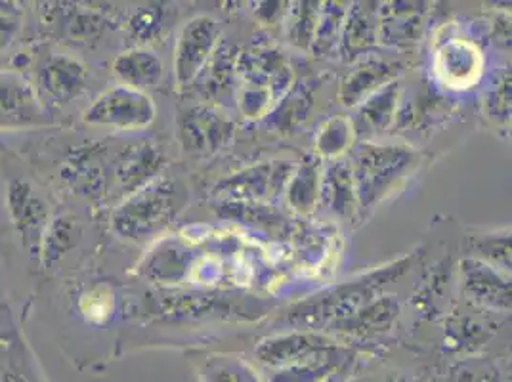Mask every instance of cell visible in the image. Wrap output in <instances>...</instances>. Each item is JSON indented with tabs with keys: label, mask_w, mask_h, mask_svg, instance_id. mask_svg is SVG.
Masks as SVG:
<instances>
[{
	"label": "cell",
	"mask_w": 512,
	"mask_h": 382,
	"mask_svg": "<svg viewBox=\"0 0 512 382\" xmlns=\"http://www.w3.org/2000/svg\"><path fill=\"white\" fill-rule=\"evenodd\" d=\"M419 163L415 149L407 146L362 144L356 149L352 174L356 182L358 205L371 209L384 199Z\"/></svg>",
	"instance_id": "7a4b0ae2"
},
{
	"label": "cell",
	"mask_w": 512,
	"mask_h": 382,
	"mask_svg": "<svg viewBox=\"0 0 512 382\" xmlns=\"http://www.w3.org/2000/svg\"><path fill=\"white\" fill-rule=\"evenodd\" d=\"M320 199L327 211L352 218L358 213V193L352 174V165L346 159H337L321 172Z\"/></svg>",
	"instance_id": "4fadbf2b"
},
{
	"label": "cell",
	"mask_w": 512,
	"mask_h": 382,
	"mask_svg": "<svg viewBox=\"0 0 512 382\" xmlns=\"http://www.w3.org/2000/svg\"><path fill=\"white\" fill-rule=\"evenodd\" d=\"M295 169L287 163H258L222 180L214 191L234 201H262L281 190Z\"/></svg>",
	"instance_id": "ba28073f"
},
{
	"label": "cell",
	"mask_w": 512,
	"mask_h": 382,
	"mask_svg": "<svg viewBox=\"0 0 512 382\" xmlns=\"http://www.w3.org/2000/svg\"><path fill=\"white\" fill-rule=\"evenodd\" d=\"M90 71L79 58L67 52H48L35 67L31 85L46 113L75 102L88 86Z\"/></svg>",
	"instance_id": "277c9868"
},
{
	"label": "cell",
	"mask_w": 512,
	"mask_h": 382,
	"mask_svg": "<svg viewBox=\"0 0 512 382\" xmlns=\"http://www.w3.org/2000/svg\"><path fill=\"white\" fill-rule=\"evenodd\" d=\"M220 25L211 16H197L188 23L174 50V77L180 88L193 85L218 48Z\"/></svg>",
	"instance_id": "52a82bcc"
},
{
	"label": "cell",
	"mask_w": 512,
	"mask_h": 382,
	"mask_svg": "<svg viewBox=\"0 0 512 382\" xmlns=\"http://www.w3.org/2000/svg\"><path fill=\"white\" fill-rule=\"evenodd\" d=\"M184 148L199 155H211L234 138V123L211 107H193L180 119Z\"/></svg>",
	"instance_id": "9c48e42d"
},
{
	"label": "cell",
	"mask_w": 512,
	"mask_h": 382,
	"mask_svg": "<svg viewBox=\"0 0 512 382\" xmlns=\"http://www.w3.org/2000/svg\"><path fill=\"white\" fill-rule=\"evenodd\" d=\"M316 6H318L316 2H299L289 12V20H287L289 41L304 50L312 46L314 35H316V27L320 20V8Z\"/></svg>",
	"instance_id": "d4e9b609"
},
{
	"label": "cell",
	"mask_w": 512,
	"mask_h": 382,
	"mask_svg": "<svg viewBox=\"0 0 512 382\" xmlns=\"http://www.w3.org/2000/svg\"><path fill=\"white\" fill-rule=\"evenodd\" d=\"M398 8H390L388 12L392 14L388 20L381 22V27L388 35V41H406L413 39L417 35V27H421V4H411V8H406V4H396Z\"/></svg>",
	"instance_id": "4316f807"
},
{
	"label": "cell",
	"mask_w": 512,
	"mask_h": 382,
	"mask_svg": "<svg viewBox=\"0 0 512 382\" xmlns=\"http://www.w3.org/2000/svg\"><path fill=\"white\" fill-rule=\"evenodd\" d=\"M167 29V14L161 6L140 8L128 20V37L136 41L138 48L155 41Z\"/></svg>",
	"instance_id": "cb8c5ba5"
},
{
	"label": "cell",
	"mask_w": 512,
	"mask_h": 382,
	"mask_svg": "<svg viewBox=\"0 0 512 382\" xmlns=\"http://www.w3.org/2000/svg\"><path fill=\"white\" fill-rule=\"evenodd\" d=\"M113 75L119 85L130 86L146 92L151 86H157L163 77V64L155 52L144 48H128L113 60Z\"/></svg>",
	"instance_id": "2e32d148"
},
{
	"label": "cell",
	"mask_w": 512,
	"mask_h": 382,
	"mask_svg": "<svg viewBox=\"0 0 512 382\" xmlns=\"http://www.w3.org/2000/svg\"><path fill=\"white\" fill-rule=\"evenodd\" d=\"M342 352L339 346L325 350L310 360L279 369L272 375V382H323L337 369H341Z\"/></svg>",
	"instance_id": "44dd1931"
},
{
	"label": "cell",
	"mask_w": 512,
	"mask_h": 382,
	"mask_svg": "<svg viewBox=\"0 0 512 382\" xmlns=\"http://www.w3.org/2000/svg\"><path fill=\"white\" fill-rule=\"evenodd\" d=\"M79 310L83 318L94 325H102L111 318L113 312V295L106 287H92L79 298Z\"/></svg>",
	"instance_id": "83f0119b"
},
{
	"label": "cell",
	"mask_w": 512,
	"mask_h": 382,
	"mask_svg": "<svg viewBox=\"0 0 512 382\" xmlns=\"http://www.w3.org/2000/svg\"><path fill=\"white\" fill-rule=\"evenodd\" d=\"M157 107L150 94L125 85L104 90L83 113V123L111 130H142L155 121Z\"/></svg>",
	"instance_id": "3957f363"
},
{
	"label": "cell",
	"mask_w": 512,
	"mask_h": 382,
	"mask_svg": "<svg viewBox=\"0 0 512 382\" xmlns=\"http://www.w3.org/2000/svg\"><path fill=\"white\" fill-rule=\"evenodd\" d=\"M6 211L22 235L23 247L39 255L46 226L52 218L43 191L25 178V174H12L6 180Z\"/></svg>",
	"instance_id": "5b68a950"
},
{
	"label": "cell",
	"mask_w": 512,
	"mask_h": 382,
	"mask_svg": "<svg viewBox=\"0 0 512 382\" xmlns=\"http://www.w3.org/2000/svg\"><path fill=\"white\" fill-rule=\"evenodd\" d=\"M398 65L381 60H369L354 69L339 88V100L344 106H360L371 94L394 81Z\"/></svg>",
	"instance_id": "e0dca14e"
},
{
	"label": "cell",
	"mask_w": 512,
	"mask_h": 382,
	"mask_svg": "<svg viewBox=\"0 0 512 382\" xmlns=\"http://www.w3.org/2000/svg\"><path fill=\"white\" fill-rule=\"evenodd\" d=\"M478 251L486 256L491 264H499L503 270H511V237L509 235L495 237V243H493V235H480Z\"/></svg>",
	"instance_id": "1f68e13d"
},
{
	"label": "cell",
	"mask_w": 512,
	"mask_h": 382,
	"mask_svg": "<svg viewBox=\"0 0 512 382\" xmlns=\"http://www.w3.org/2000/svg\"><path fill=\"white\" fill-rule=\"evenodd\" d=\"M396 312H398V304L392 298H383L369 304L365 310H360L358 316L342 319V325L348 327L344 331L373 335V333L384 331L392 323V319L396 318Z\"/></svg>",
	"instance_id": "603a6c76"
},
{
	"label": "cell",
	"mask_w": 512,
	"mask_h": 382,
	"mask_svg": "<svg viewBox=\"0 0 512 382\" xmlns=\"http://www.w3.org/2000/svg\"><path fill=\"white\" fill-rule=\"evenodd\" d=\"M335 346L337 344L333 340L325 339L318 333L297 331V333H289L283 337L260 342L256 348V358L260 360V363L279 371V369L310 360Z\"/></svg>",
	"instance_id": "8fae6325"
},
{
	"label": "cell",
	"mask_w": 512,
	"mask_h": 382,
	"mask_svg": "<svg viewBox=\"0 0 512 382\" xmlns=\"http://www.w3.org/2000/svg\"><path fill=\"white\" fill-rule=\"evenodd\" d=\"M52 125L31 79L16 69H0V132L35 130Z\"/></svg>",
	"instance_id": "8992f818"
},
{
	"label": "cell",
	"mask_w": 512,
	"mask_h": 382,
	"mask_svg": "<svg viewBox=\"0 0 512 382\" xmlns=\"http://www.w3.org/2000/svg\"><path fill=\"white\" fill-rule=\"evenodd\" d=\"M488 107L490 117L495 119H507L511 113V75L505 73L503 79L499 81V85L491 88L488 100L484 102Z\"/></svg>",
	"instance_id": "d6a6232c"
},
{
	"label": "cell",
	"mask_w": 512,
	"mask_h": 382,
	"mask_svg": "<svg viewBox=\"0 0 512 382\" xmlns=\"http://www.w3.org/2000/svg\"><path fill=\"white\" fill-rule=\"evenodd\" d=\"M161 165L163 157L159 151L151 148L150 144H138L125 151V155L117 161L111 188L119 191L123 199H127L128 195L142 190L144 186L153 182Z\"/></svg>",
	"instance_id": "7c38bea8"
},
{
	"label": "cell",
	"mask_w": 512,
	"mask_h": 382,
	"mask_svg": "<svg viewBox=\"0 0 512 382\" xmlns=\"http://www.w3.org/2000/svg\"><path fill=\"white\" fill-rule=\"evenodd\" d=\"M83 228L79 226V220L71 214H58L50 218L46 232H44L43 243H41V260L44 268L54 266L67 255L79 241H81Z\"/></svg>",
	"instance_id": "ac0fdd59"
},
{
	"label": "cell",
	"mask_w": 512,
	"mask_h": 382,
	"mask_svg": "<svg viewBox=\"0 0 512 382\" xmlns=\"http://www.w3.org/2000/svg\"><path fill=\"white\" fill-rule=\"evenodd\" d=\"M321 172L320 157H306L293 172L287 186V199L299 213H310L316 207L320 199Z\"/></svg>",
	"instance_id": "d6986e66"
},
{
	"label": "cell",
	"mask_w": 512,
	"mask_h": 382,
	"mask_svg": "<svg viewBox=\"0 0 512 382\" xmlns=\"http://www.w3.org/2000/svg\"><path fill=\"white\" fill-rule=\"evenodd\" d=\"M342 25H344V10L339 8V4H323L320 8V20L316 27V35L312 41V50L316 52H329L337 48L341 43Z\"/></svg>",
	"instance_id": "484cf974"
},
{
	"label": "cell",
	"mask_w": 512,
	"mask_h": 382,
	"mask_svg": "<svg viewBox=\"0 0 512 382\" xmlns=\"http://www.w3.org/2000/svg\"><path fill=\"white\" fill-rule=\"evenodd\" d=\"M22 25V6L14 2H0V52L16 43L22 33Z\"/></svg>",
	"instance_id": "4dcf8cb0"
},
{
	"label": "cell",
	"mask_w": 512,
	"mask_h": 382,
	"mask_svg": "<svg viewBox=\"0 0 512 382\" xmlns=\"http://www.w3.org/2000/svg\"><path fill=\"white\" fill-rule=\"evenodd\" d=\"M373 382H411V381H407V379H404V377H402V379H400V377H390V379H379V381H373Z\"/></svg>",
	"instance_id": "836d02e7"
},
{
	"label": "cell",
	"mask_w": 512,
	"mask_h": 382,
	"mask_svg": "<svg viewBox=\"0 0 512 382\" xmlns=\"http://www.w3.org/2000/svg\"><path fill=\"white\" fill-rule=\"evenodd\" d=\"M356 144V130L350 119L335 115L327 119L316 136V151L321 159L337 161Z\"/></svg>",
	"instance_id": "7402d4cb"
},
{
	"label": "cell",
	"mask_w": 512,
	"mask_h": 382,
	"mask_svg": "<svg viewBox=\"0 0 512 382\" xmlns=\"http://www.w3.org/2000/svg\"><path fill=\"white\" fill-rule=\"evenodd\" d=\"M354 6L344 20L342 25L341 43L339 50H342L346 56H358L371 48V44L377 39V20L373 16V10L367 8L369 4Z\"/></svg>",
	"instance_id": "ffe728a7"
},
{
	"label": "cell",
	"mask_w": 512,
	"mask_h": 382,
	"mask_svg": "<svg viewBox=\"0 0 512 382\" xmlns=\"http://www.w3.org/2000/svg\"><path fill=\"white\" fill-rule=\"evenodd\" d=\"M180 193L174 180H153L115 207L111 214L113 232L128 241H144L163 232L180 211Z\"/></svg>",
	"instance_id": "6da1fadb"
},
{
	"label": "cell",
	"mask_w": 512,
	"mask_h": 382,
	"mask_svg": "<svg viewBox=\"0 0 512 382\" xmlns=\"http://www.w3.org/2000/svg\"><path fill=\"white\" fill-rule=\"evenodd\" d=\"M463 283L467 295L478 304L497 310H511V283L499 276L490 264L478 260L465 262Z\"/></svg>",
	"instance_id": "5bb4252c"
},
{
	"label": "cell",
	"mask_w": 512,
	"mask_h": 382,
	"mask_svg": "<svg viewBox=\"0 0 512 382\" xmlns=\"http://www.w3.org/2000/svg\"><path fill=\"white\" fill-rule=\"evenodd\" d=\"M203 382H260L256 377L255 371L237 360H220L209 363L205 373H203Z\"/></svg>",
	"instance_id": "f1b7e54d"
},
{
	"label": "cell",
	"mask_w": 512,
	"mask_h": 382,
	"mask_svg": "<svg viewBox=\"0 0 512 382\" xmlns=\"http://www.w3.org/2000/svg\"><path fill=\"white\" fill-rule=\"evenodd\" d=\"M482 52L465 39H453L440 46L434 58L436 79L451 90H465L478 83L482 75Z\"/></svg>",
	"instance_id": "30bf717a"
},
{
	"label": "cell",
	"mask_w": 512,
	"mask_h": 382,
	"mask_svg": "<svg viewBox=\"0 0 512 382\" xmlns=\"http://www.w3.org/2000/svg\"><path fill=\"white\" fill-rule=\"evenodd\" d=\"M400 104V83L392 81L360 104L358 117L352 121L356 138H373L392 125Z\"/></svg>",
	"instance_id": "9a60e30c"
},
{
	"label": "cell",
	"mask_w": 512,
	"mask_h": 382,
	"mask_svg": "<svg viewBox=\"0 0 512 382\" xmlns=\"http://www.w3.org/2000/svg\"><path fill=\"white\" fill-rule=\"evenodd\" d=\"M274 102V90L268 86L247 85L239 96V109L245 117H262Z\"/></svg>",
	"instance_id": "f546056e"
}]
</instances>
